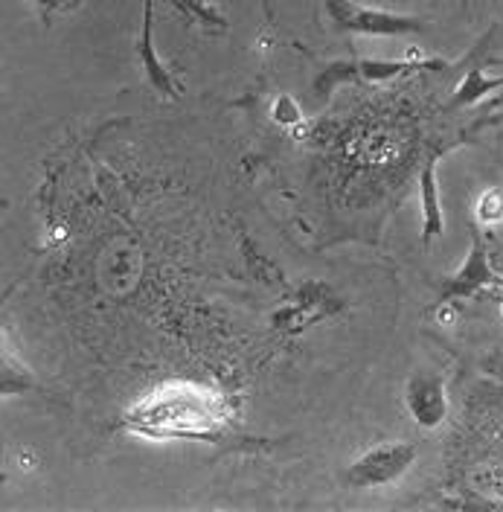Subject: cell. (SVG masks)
I'll use <instances>...</instances> for the list:
<instances>
[{"mask_svg":"<svg viewBox=\"0 0 503 512\" xmlns=\"http://www.w3.org/2000/svg\"><path fill=\"white\" fill-rule=\"evenodd\" d=\"M123 425L146 440L221 443L230 425V411L219 390L187 379H172L140 396L123 416Z\"/></svg>","mask_w":503,"mask_h":512,"instance_id":"6da1fadb","label":"cell"},{"mask_svg":"<svg viewBox=\"0 0 503 512\" xmlns=\"http://www.w3.org/2000/svg\"><path fill=\"white\" fill-rule=\"evenodd\" d=\"M425 67H445L440 59H422L419 53H413L410 59H346V62L326 64L317 73L312 91L317 99H329V94L346 85V82H361V85H381V82H393L405 73L413 70H425Z\"/></svg>","mask_w":503,"mask_h":512,"instance_id":"7a4b0ae2","label":"cell"},{"mask_svg":"<svg viewBox=\"0 0 503 512\" xmlns=\"http://www.w3.org/2000/svg\"><path fill=\"white\" fill-rule=\"evenodd\" d=\"M329 21L338 30L352 35H370V38H399V35H416L425 32V21L408 15V12H393V9H378L358 0H323Z\"/></svg>","mask_w":503,"mask_h":512,"instance_id":"3957f363","label":"cell"},{"mask_svg":"<svg viewBox=\"0 0 503 512\" xmlns=\"http://www.w3.org/2000/svg\"><path fill=\"white\" fill-rule=\"evenodd\" d=\"M416 454H419L416 443H381V446L367 448L346 469V480L358 489L390 486L413 469Z\"/></svg>","mask_w":503,"mask_h":512,"instance_id":"277c9868","label":"cell"},{"mask_svg":"<svg viewBox=\"0 0 503 512\" xmlns=\"http://www.w3.org/2000/svg\"><path fill=\"white\" fill-rule=\"evenodd\" d=\"M448 390L445 376L434 370H416L405 384V411L422 428L434 431L448 419Z\"/></svg>","mask_w":503,"mask_h":512,"instance_id":"5b68a950","label":"cell"},{"mask_svg":"<svg viewBox=\"0 0 503 512\" xmlns=\"http://www.w3.org/2000/svg\"><path fill=\"white\" fill-rule=\"evenodd\" d=\"M501 277L492 271L489 265V254H486V245L480 242V236L472 239V248L463 259V265L451 274V277H442L440 283V303H457V300H469L477 291H483L486 286H498Z\"/></svg>","mask_w":503,"mask_h":512,"instance_id":"8992f818","label":"cell"},{"mask_svg":"<svg viewBox=\"0 0 503 512\" xmlns=\"http://www.w3.org/2000/svg\"><path fill=\"white\" fill-rule=\"evenodd\" d=\"M419 210H422V245L428 248L431 239H440L442 230H445L440 181H437V160H428L422 175H419Z\"/></svg>","mask_w":503,"mask_h":512,"instance_id":"52a82bcc","label":"cell"},{"mask_svg":"<svg viewBox=\"0 0 503 512\" xmlns=\"http://www.w3.org/2000/svg\"><path fill=\"white\" fill-rule=\"evenodd\" d=\"M503 88V76H486V67H472L466 76H463V82L457 85V91H454V99H451V108H466V105H474V102H480L486 94H492V91H501Z\"/></svg>","mask_w":503,"mask_h":512,"instance_id":"ba28073f","label":"cell"},{"mask_svg":"<svg viewBox=\"0 0 503 512\" xmlns=\"http://www.w3.org/2000/svg\"><path fill=\"white\" fill-rule=\"evenodd\" d=\"M474 213H477V222L483 227H495L503 222V192L501 190H486L477 204H474Z\"/></svg>","mask_w":503,"mask_h":512,"instance_id":"9c48e42d","label":"cell"},{"mask_svg":"<svg viewBox=\"0 0 503 512\" xmlns=\"http://www.w3.org/2000/svg\"><path fill=\"white\" fill-rule=\"evenodd\" d=\"M271 117L280 123V126H297L303 120V111L297 105V99H291L288 94H280L271 102Z\"/></svg>","mask_w":503,"mask_h":512,"instance_id":"30bf717a","label":"cell"},{"mask_svg":"<svg viewBox=\"0 0 503 512\" xmlns=\"http://www.w3.org/2000/svg\"><path fill=\"white\" fill-rule=\"evenodd\" d=\"M82 0H35V6L44 12V18H50L53 12H70V9H76Z\"/></svg>","mask_w":503,"mask_h":512,"instance_id":"8fae6325","label":"cell"}]
</instances>
